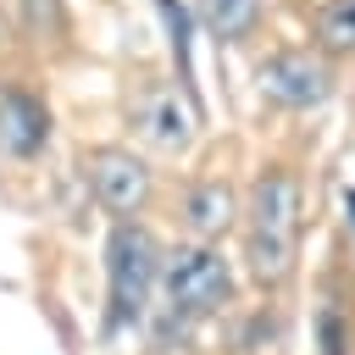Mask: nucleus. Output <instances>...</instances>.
Masks as SVG:
<instances>
[{
    "label": "nucleus",
    "mask_w": 355,
    "mask_h": 355,
    "mask_svg": "<svg viewBox=\"0 0 355 355\" xmlns=\"http://www.w3.org/2000/svg\"><path fill=\"white\" fill-rule=\"evenodd\" d=\"M250 227H244V261L261 283H283L294 272V233H300V183L283 166H266L250 189Z\"/></svg>",
    "instance_id": "1"
},
{
    "label": "nucleus",
    "mask_w": 355,
    "mask_h": 355,
    "mask_svg": "<svg viewBox=\"0 0 355 355\" xmlns=\"http://www.w3.org/2000/svg\"><path fill=\"white\" fill-rule=\"evenodd\" d=\"M161 300L178 322L216 316L233 300V266L211 244H178L161 255Z\"/></svg>",
    "instance_id": "3"
},
{
    "label": "nucleus",
    "mask_w": 355,
    "mask_h": 355,
    "mask_svg": "<svg viewBox=\"0 0 355 355\" xmlns=\"http://www.w3.org/2000/svg\"><path fill=\"white\" fill-rule=\"evenodd\" d=\"M161 244L144 222H116L105 239V288H111V327H139L150 311V294L161 288Z\"/></svg>",
    "instance_id": "2"
},
{
    "label": "nucleus",
    "mask_w": 355,
    "mask_h": 355,
    "mask_svg": "<svg viewBox=\"0 0 355 355\" xmlns=\"http://www.w3.org/2000/svg\"><path fill=\"white\" fill-rule=\"evenodd\" d=\"M233 216H239V200H233V189H227L222 178H194V183L178 194V222L194 233V244L222 239V233L233 227Z\"/></svg>",
    "instance_id": "8"
},
{
    "label": "nucleus",
    "mask_w": 355,
    "mask_h": 355,
    "mask_svg": "<svg viewBox=\"0 0 355 355\" xmlns=\"http://www.w3.org/2000/svg\"><path fill=\"white\" fill-rule=\"evenodd\" d=\"M316 39H322V50H355V6L349 0H333L316 17Z\"/></svg>",
    "instance_id": "10"
},
{
    "label": "nucleus",
    "mask_w": 355,
    "mask_h": 355,
    "mask_svg": "<svg viewBox=\"0 0 355 355\" xmlns=\"http://www.w3.org/2000/svg\"><path fill=\"white\" fill-rule=\"evenodd\" d=\"M11 11L33 39H55L61 33V0H11Z\"/></svg>",
    "instance_id": "11"
},
{
    "label": "nucleus",
    "mask_w": 355,
    "mask_h": 355,
    "mask_svg": "<svg viewBox=\"0 0 355 355\" xmlns=\"http://www.w3.org/2000/svg\"><path fill=\"white\" fill-rule=\"evenodd\" d=\"M344 211H349V227H355V189L344 194Z\"/></svg>",
    "instance_id": "12"
},
{
    "label": "nucleus",
    "mask_w": 355,
    "mask_h": 355,
    "mask_svg": "<svg viewBox=\"0 0 355 355\" xmlns=\"http://www.w3.org/2000/svg\"><path fill=\"white\" fill-rule=\"evenodd\" d=\"M122 111H128V122L139 128V139L155 144V150H189V144H194L200 116H194L189 94H183L178 83H166V78H139V83H128Z\"/></svg>",
    "instance_id": "5"
},
{
    "label": "nucleus",
    "mask_w": 355,
    "mask_h": 355,
    "mask_svg": "<svg viewBox=\"0 0 355 355\" xmlns=\"http://www.w3.org/2000/svg\"><path fill=\"white\" fill-rule=\"evenodd\" d=\"M200 11H205V28L227 44L250 39V28L261 22V0H200Z\"/></svg>",
    "instance_id": "9"
},
{
    "label": "nucleus",
    "mask_w": 355,
    "mask_h": 355,
    "mask_svg": "<svg viewBox=\"0 0 355 355\" xmlns=\"http://www.w3.org/2000/svg\"><path fill=\"white\" fill-rule=\"evenodd\" d=\"M44 144H50V105L28 83L0 78V155L6 161H33Z\"/></svg>",
    "instance_id": "7"
},
{
    "label": "nucleus",
    "mask_w": 355,
    "mask_h": 355,
    "mask_svg": "<svg viewBox=\"0 0 355 355\" xmlns=\"http://www.w3.org/2000/svg\"><path fill=\"white\" fill-rule=\"evenodd\" d=\"M255 83H261L266 100H277L288 111H311V105H322L333 94V72L311 50H277V55H266L261 72H255Z\"/></svg>",
    "instance_id": "6"
},
{
    "label": "nucleus",
    "mask_w": 355,
    "mask_h": 355,
    "mask_svg": "<svg viewBox=\"0 0 355 355\" xmlns=\"http://www.w3.org/2000/svg\"><path fill=\"white\" fill-rule=\"evenodd\" d=\"M349 6H355V0H349Z\"/></svg>",
    "instance_id": "13"
},
{
    "label": "nucleus",
    "mask_w": 355,
    "mask_h": 355,
    "mask_svg": "<svg viewBox=\"0 0 355 355\" xmlns=\"http://www.w3.org/2000/svg\"><path fill=\"white\" fill-rule=\"evenodd\" d=\"M83 178L100 200V211H111L116 222H139L144 205L155 200V172L144 155L122 150V144H100L83 155Z\"/></svg>",
    "instance_id": "4"
}]
</instances>
